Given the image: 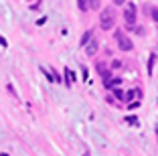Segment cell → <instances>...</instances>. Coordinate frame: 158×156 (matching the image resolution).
<instances>
[{"mask_svg": "<svg viewBox=\"0 0 158 156\" xmlns=\"http://www.w3.org/2000/svg\"><path fill=\"white\" fill-rule=\"evenodd\" d=\"M116 24V14H114L112 8H103L102 10V16H99V27L103 31H110V28Z\"/></svg>", "mask_w": 158, "mask_h": 156, "instance_id": "6da1fadb", "label": "cell"}, {"mask_svg": "<svg viewBox=\"0 0 158 156\" xmlns=\"http://www.w3.org/2000/svg\"><path fill=\"white\" fill-rule=\"evenodd\" d=\"M124 20H126V27L128 28H134L136 24V6L132 4H126V10H124Z\"/></svg>", "mask_w": 158, "mask_h": 156, "instance_id": "7a4b0ae2", "label": "cell"}, {"mask_svg": "<svg viewBox=\"0 0 158 156\" xmlns=\"http://www.w3.org/2000/svg\"><path fill=\"white\" fill-rule=\"evenodd\" d=\"M116 41H118V47H120L122 51H132V49H134V43L126 37L122 31H116Z\"/></svg>", "mask_w": 158, "mask_h": 156, "instance_id": "3957f363", "label": "cell"}, {"mask_svg": "<svg viewBox=\"0 0 158 156\" xmlns=\"http://www.w3.org/2000/svg\"><path fill=\"white\" fill-rule=\"evenodd\" d=\"M85 53H87L89 57L95 55V53H98V41H89L87 45H85Z\"/></svg>", "mask_w": 158, "mask_h": 156, "instance_id": "277c9868", "label": "cell"}, {"mask_svg": "<svg viewBox=\"0 0 158 156\" xmlns=\"http://www.w3.org/2000/svg\"><path fill=\"white\" fill-rule=\"evenodd\" d=\"M91 35H93V32H91V31H87V32H83V37H81V47H85V45H87V43H89V41H91Z\"/></svg>", "mask_w": 158, "mask_h": 156, "instance_id": "5b68a950", "label": "cell"}, {"mask_svg": "<svg viewBox=\"0 0 158 156\" xmlns=\"http://www.w3.org/2000/svg\"><path fill=\"white\" fill-rule=\"evenodd\" d=\"M71 81H73V73H71L69 69H65V83H67V85H71Z\"/></svg>", "mask_w": 158, "mask_h": 156, "instance_id": "8992f818", "label": "cell"}, {"mask_svg": "<svg viewBox=\"0 0 158 156\" xmlns=\"http://www.w3.org/2000/svg\"><path fill=\"white\" fill-rule=\"evenodd\" d=\"M114 95H116L118 99H126V93L122 91V89H114Z\"/></svg>", "mask_w": 158, "mask_h": 156, "instance_id": "52a82bcc", "label": "cell"}, {"mask_svg": "<svg viewBox=\"0 0 158 156\" xmlns=\"http://www.w3.org/2000/svg\"><path fill=\"white\" fill-rule=\"evenodd\" d=\"M154 59H156V55H150V61H148V73H152V67H154Z\"/></svg>", "mask_w": 158, "mask_h": 156, "instance_id": "ba28073f", "label": "cell"}, {"mask_svg": "<svg viewBox=\"0 0 158 156\" xmlns=\"http://www.w3.org/2000/svg\"><path fill=\"white\" fill-rule=\"evenodd\" d=\"M77 2H79V10H87L89 8V4L85 2V0H77Z\"/></svg>", "mask_w": 158, "mask_h": 156, "instance_id": "9c48e42d", "label": "cell"}, {"mask_svg": "<svg viewBox=\"0 0 158 156\" xmlns=\"http://www.w3.org/2000/svg\"><path fill=\"white\" fill-rule=\"evenodd\" d=\"M89 6L91 8H99V0H89Z\"/></svg>", "mask_w": 158, "mask_h": 156, "instance_id": "30bf717a", "label": "cell"}, {"mask_svg": "<svg viewBox=\"0 0 158 156\" xmlns=\"http://www.w3.org/2000/svg\"><path fill=\"white\" fill-rule=\"evenodd\" d=\"M152 20L158 23V8H152Z\"/></svg>", "mask_w": 158, "mask_h": 156, "instance_id": "8fae6325", "label": "cell"}, {"mask_svg": "<svg viewBox=\"0 0 158 156\" xmlns=\"http://www.w3.org/2000/svg\"><path fill=\"white\" fill-rule=\"evenodd\" d=\"M120 67H122L120 61H114V63H112V69H120Z\"/></svg>", "mask_w": 158, "mask_h": 156, "instance_id": "7c38bea8", "label": "cell"}, {"mask_svg": "<svg viewBox=\"0 0 158 156\" xmlns=\"http://www.w3.org/2000/svg\"><path fill=\"white\" fill-rule=\"evenodd\" d=\"M114 4H118V6H122V4H126V0H114Z\"/></svg>", "mask_w": 158, "mask_h": 156, "instance_id": "4fadbf2b", "label": "cell"}, {"mask_svg": "<svg viewBox=\"0 0 158 156\" xmlns=\"http://www.w3.org/2000/svg\"><path fill=\"white\" fill-rule=\"evenodd\" d=\"M0 45H2V47H6V39H4V37H0Z\"/></svg>", "mask_w": 158, "mask_h": 156, "instance_id": "5bb4252c", "label": "cell"}, {"mask_svg": "<svg viewBox=\"0 0 158 156\" xmlns=\"http://www.w3.org/2000/svg\"><path fill=\"white\" fill-rule=\"evenodd\" d=\"M156 136H158V126H156Z\"/></svg>", "mask_w": 158, "mask_h": 156, "instance_id": "9a60e30c", "label": "cell"}, {"mask_svg": "<svg viewBox=\"0 0 158 156\" xmlns=\"http://www.w3.org/2000/svg\"><path fill=\"white\" fill-rule=\"evenodd\" d=\"M0 156H8V154H0Z\"/></svg>", "mask_w": 158, "mask_h": 156, "instance_id": "2e32d148", "label": "cell"}]
</instances>
